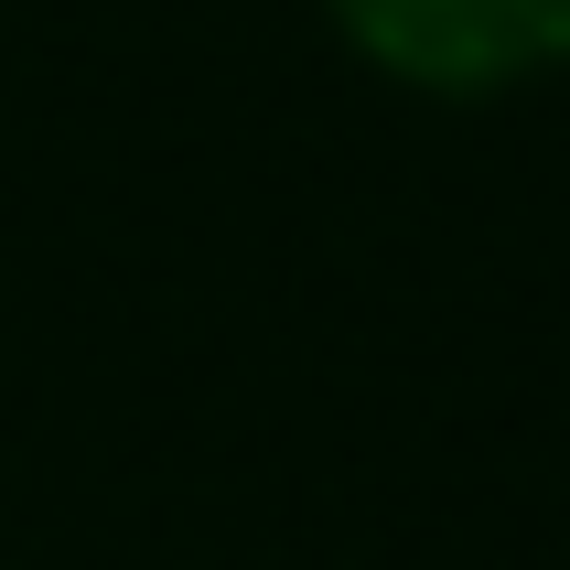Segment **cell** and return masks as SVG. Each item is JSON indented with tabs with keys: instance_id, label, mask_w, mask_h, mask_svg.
<instances>
[{
	"instance_id": "obj_1",
	"label": "cell",
	"mask_w": 570,
	"mask_h": 570,
	"mask_svg": "<svg viewBox=\"0 0 570 570\" xmlns=\"http://www.w3.org/2000/svg\"><path fill=\"white\" fill-rule=\"evenodd\" d=\"M334 22L366 65L442 97L517 87L570 55V0H334Z\"/></svg>"
}]
</instances>
